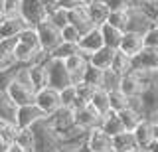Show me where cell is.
<instances>
[{
  "label": "cell",
  "mask_w": 158,
  "mask_h": 152,
  "mask_svg": "<svg viewBox=\"0 0 158 152\" xmlns=\"http://www.w3.org/2000/svg\"><path fill=\"white\" fill-rule=\"evenodd\" d=\"M48 61V60H46ZM46 61H38V63H32L28 65V75H30V81H32V87L34 91H42L48 87V69H46Z\"/></svg>",
  "instance_id": "e0dca14e"
},
{
  "label": "cell",
  "mask_w": 158,
  "mask_h": 152,
  "mask_svg": "<svg viewBox=\"0 0 158 152\" xmlns=\"http://www.w3.org/2000/svg\"><path fill=\"white\" fill-rule=\"evenodd\" d=\"M118 85H121V75H118V73H115L113 69H105L101 89H105L107 93H111V91H117Z\"/></svg>",
  "instance_id": "836d02e7"
},
{
  "label": "cell",
  "mask_w": 158,
  "mask_h": 152,
  "mask_svg": "<svg viewBox=\"0 0 158 152\" xmlns=\"http://www.w3.org/2000/svg\"><path fill=\"white\" fill-rule=\"evenodd\" d=\"M16 71H18V65L12 67V69H6V71H0V91L6 93L8 85L16 79Z\"/></svg>",
  "instance_id": "ab89813d"
},
{
  "label": "cell",
  "mask_w": 158,
  "mask_h": 152,
  "mask_svg": "<svg viewBox=\"0 0 158 152\" xmlns=\"http://www.w3.org/2000/svg\"><path fill=\"white\" fill-rule=\"evenodd\" d=\"M14 46H16V40H0V60H6L12 55Z\"/></svg>",
  "instance_id": "7bdbcfd3"
},
{
  "label": "cell",
  "mask_w": 158,
  "mask_h": 152,
  "mask_svg": "<svg viewBox=\"0 0 158 152\" xmlns=\"http://www.w3.org/2000/svg\"><path fill=\"white\" fill-rule=\"evenodd\" d=\"M77 46H73V43H65L61 42L59 46L49 53V57H53V60H67V57H71L73 53H77Z\"/></svg>",
  "instance_id": "e575fe53"
},
{
  "label": "cell",
  "mask_w": 158,
  "mask_h": 152,
  "mask_svg": "<svg viewBox=\"0 0 158 152\" xmlns=\"http://www.w3.org/2000/svg\"><path fill=\"white\" fill-rule=\"evenodd\" d=\"M156 24H158V18H156Z\"/></svg>",
  "instance_id": "11a10c76"
},
{
  "label": "cell",
  "mask_w": 158,
  "mask_h": 152,
  "mask_svg": "<svg viewBox=\"0 0 158 152\" xmlns=\"http://www.w3.org/2000/svg\"><path fill=\"white\" fill-rule=\"evenodd\" d=\"M0 22H2V16H0Z\"/></svg>",
  "instance_id": "db71d44e"
},
{
  "label": "cell",
  "mask_w": 158,
  "mask_h": 152,
  "mask_svg": "<svg viewBox=\"0 0 158 152\" xmlns=\"http://www.w3.org/2000/svg\"><path fill=\"white\" fill-rule=\"evenodd\" d=\"M113 148H115V152H135L138 150V144L132 132H123L118 136H113Z\"/></svg>",
  "instance_id": "cb8c5ba5"
},
{
  "label": "cell",
  "mask_w": 158,
  "mask_h": 152,
  "mask_svg": "<svg viewBox=\"0 0 158 152\" xmlns=\"http://www.w3.org/2000/svg\"><path fill=\"white\" fill-rule=\"evenodd\" d=\"M10 152H26V150H22L18 144H14V142H12V144H10Z\"/></svg>",
  "instance_id": "681fc988"
},
{
  "label": "cell",
  "mask_w": 158,
  "mask_h": 152,
  "mask_svg": "<svg viewBox=\"0 0 158 152\" xmlns=\"http://www.w3.org/2000/svg\"><path fill=\"white\" fill-rule=\"evenodd\" d=\"M0 152H10V142L0 140Z\"/></svg>",
  "instance_id": "bcb514c9"
},
{
  "label": "cell",
  "mask_w": 158,
  "mask_h": 152,
  "mask_svg": "<svg viewBox=\"0 0 158 152\" xmlns=\"http://www.w3.org/2000/svg\"><path fill=\"white\" fill-rule=\"evenodd\" d=\"M142 50H144V40H142V34H136V32H125V34H123V40H121V46H118V51H123L128 57H136Z\"/></svg>",
  "instance_id": "5bb4252c"
},
{
  "label": "cell",
  "mask_w": 158,
  "mask_h": 152,
  "mask_svg": "<svg viewBox=\"0 0 158 152\" xmlns=\"http://www.w3.org/2000/svg\"><path fill=\"white\" fill-rule=\"evenodd\" d=\"M101 47H105V43H103V36H101V30H99V28H93V30L85 32L81 36V40H79V43H77L79 53H83L87 60L95 51L101 50Z\"/></svg>",
  "instance_id": "30bf717a"
},
{
  "label": "cell",
  "mask_w": 158,
  "mask_h": 152,
  "mask_svg": "<svg viewBox=\"0 0 158 152\" xmlns=\"http://www.w3.org/2000/svg\"><path fill=\"white\" fill-rule=\"evenodd\" d=\"M48 20L53 24V26H57L59 30L61 28H65L67 24H69V20H67V10L65 8H61V6H57L56 10H52L48 14Z\"/></svg>",
  "instance_id": "8d00e7d4"
},
{
  "label": "cell",
  "mask_w": 158,
  "mask_h": 152,
  "mask_svg": "<svg viewBox=\"0 0 158 152\" xmlns=\"http://www.w3.org/2000/svg\"><path fill=\"white\" fill-rule=\"evenodd\" d=\"M152 122V132H154V140H158V119L150 121Z\"/></svg>",
  "instance_id": "f6af8a7d"
},
{
  "label": "cell",
  "mask_w": 158,
  "mask_h": 152,
  "mask_svg": "<svg viewBox=\"0 0 158 152\" xmlns=\"http://www.w3.org/2000/svg\"><path fill=\"white\" fill-rule=\"evenodd\" d=\"M85 148H87V152H115V148H113V136L103 132L99 126L91 129L87 134Z\"/></svg>",
  "instance_id": "ba28073f"
},
{
  "label": "cell",
  "mask_w": 158,
  "mask_h": 152,
  "mask_svg": "<svg viewBox=\"0 0 158 152\" xmlns=\"http://www.w3.org/2000/svg\"><path fill=\"white\" fill-rule=\"evenodd\" d=\"M89 105L95 109L99 115H107L109 111H111V105H109V93L105 89H95V93H93L91 101H89Z\"/></svg>",
  "instance_id": "484cf974"
},
{
  "label": "cell",
  "mask_w": 158,
  "mask_h": 152,
  "mask_svg": "<svg viewBox=\"0 0 158 152\" xmlns=\"http://www.w3.org/2000/svg\"><path fill=\"white\" fill-rule=\"evenodd\" d=\"M34 105H36L46 117H49L52 113H56L59 107H61L59 91L57 89H52V87H46V89L38 91L36 93V99H34Z\"/></svg>",
  "instance_id": "52a82bcc"
},
{
  "label": "cell",
  "mask_w": 158,
  "mask_h": 152,
  "mask_svg": "<svg viewBox=\"0 0 158 152\" xmlns=\"http://www.w3.org/2000/svg\"><path fill=\"white\" fill-rule=\"evenodd\" d=\"M16 130H18V126L14 125L12 121H6V119L0 117V140L10 142V144H12L14 136H16Z\"/></svg>",
  "instance_id": "d6a6232c"
},
{
  "label": "cell",
  "mask_w": 158,
  "mask_h": 152,
  "mask_svg": "<svg viewBox=\"0 0 158 152\" xmlns=\"http://www.w3.org/2000/svg\"><path fill=\"white\" fill-rule=\"evenodd\" d=\"M73 87H75L77 99L81 101L83 105H87V103L91 101L93 93H95V87H91V85H89V83H85V81H77V83H73Z\"/></svg>",
  "instance_id": "d590c367"
},
{
  "label": "cell",
  "mask_w": 158,
  "mask_h": 152,
  "mask_svg": "<svg viewBox=\"0 0 158 152\" xmlns=\"http://www.w3.org/2000/svg\"><path fill=\"white\" fill-rule=\"evenodd\" d=\"M14 144H18L26 152H36V136L32 129H18L14 136Z\"/></svg>",
  "instance_id": "603a6c76"
},
{
  "label": "cell",
  "mask_w": 158,
  "mask_h": 152,
  "mask_svg": "<svg viewBox=\"0 0 158 152\" xmlns=\"http://www.w3.org/2000/svg\"><path fill=\"white\" fill-rule=\"evenodd\" d=\"M61 40L65 43H73V46H77L79 40H81V32H79L75 26L67 24L65 28H61Z\"/></svg>",
  "instance_id": "74e56055"
},
{
  "label": "cell",
  "mask_w": 158,
  "mask_h": 152,
  "mask_svg": "<svg viewBox=\"0 0 158 152\" xmlns=\"http://www.w3.org/2000/svg\"><path fill=\"white\" fill-rule=\"evenodd\" d=\"M87 12H89L91 22L95 24L97 28H101L103 24H107L109 16H111V8L107 6L105 0H93V2L87 6Z\"/></svg>",
  "instance_id": "ac0fdd59"
},
{
  "label": "cell",
  "mask_w": 158,
  "mask_h": 152,
  "mask_svg": "<svg viewBox=\"0 0 158 152\" xmlns=\"http://www.w3.org/2000/svg\"><path fill=\"white\" fill-rule=\"evenodd\" d=\"M111 69L115 71V73H118L121 77H123V75H127V73H131V71H132V57H128V55H125L123 51H118V50H117Z\"/></svg>",
  "instance_id": "4316f807"
},
{
  "label": "cell",
  "mask_w": 158,
  "mask_h": 152,
  "mask_svg": "<svg viewBox=\"0 0 158 152\" xmlns=\"http://www.w3.org/2000/svg\"><path fill=\"white\" fill-rule=\"evenodd\" d=\"M16 40H18L20 43H24V46H28V47H32V50H36V51H42L38 30H36V28H32V26H28L26 30H24V32L16 38Z\"/></svg>",
  "instance_id": "f1b7e54d"
},
{
  "label": "cell",
  "mask_w": 158,
  "mask_h": 152,
  "mask_svg": "<svg viewBox=\"0 0 158 152\" xmlns=\"http://www.w3.org/2000/svg\"><path fill=\"white\" fill-rule=\"evenodd\" d=\"M4 18H14L20 16V0H4V10H2Z\"/></svg>",
  "instance_id": "60d3db41"
},
{
  "label": "cell",
  "mask_w": 158,
  "mask_h": 152,
  "mask_svg": "<svg viewBox=\"0 0 158 152\" xmlns=\"http://www.w3.org/2000/svg\"><path fill=\"white\" fill-rule=\"evenodd\" d=\"M40 2H42V6H44V8H46V12H48V14L57 8V0H40Z\"/></svg>",
  "instance_id": "ee69618b"
},
{
  "label": "cell",
  "mask_w": 158,
  "mask_h": 152,
  "mask_svg": "<svg viewBox=\"0 0 158 152\" xmlns=\"http://www.w3.org/2000/svg\"><path fill=\"white\" fill-rule=\"evenodd\" d=\"M20 16L28 22V26L36 28L38 24L48 20V12L40 0H20Z\"/></svg>",
  "instance_id": "5b68a950"
},
{
  "label": "cell",
  "mask_w": 158,
  "mask_h": 152,
  "mask_svg": "<svg viewBox=\"0 0 158 152\" xmlns=\"http://www.w3.org/2000/svg\"><path fill=\"white\" fill-rule=\"evenodd\" d=\"M99 30H101V36H103V43H105L107 47H111V50H118L125 32L115 28V26H111V24H103Z\"/></svg>",
  "instance_id": "7402d4cb"
},
{
  "label": "cell",
  "mask_w": 158,
  "mask_h": 152,
  "mask_svg": "<svg viewBox=\"0 0 158 152\" xmlns=\"http://www.w3.org/2000/svg\"><path fill=\"white\" fill-rule=\"evenodd\" d=\"M107 6L111 8V12L117 10H131L132 8V0H105Z\"/></svg>",
  "instance_id": "b9f144b4"
},
{
  "label": "cell",
  "mask_w": 158,
  "mask_h": 152,
  "mask_svg": "<svg viewBox=\"0 0 158 152\" xmlns=\"http://www.w3.org/2000/svg\"><path fill=\"white\" fill-rule=\"evenodd\" d=\"M154 2H156V6H158V0H154Z\"/></svg>",
  "instance_id": "f5cc1de1"
},
{
  "label": "cell",
  "mask_w": 158,
  "mask_h": 152,
  "mask_svg": "<svg viewBox=\"0 0 158 152\" xmlns=\"http://www.w3.org/2000/svg\"><path fill=\"white\" fill-rule=\"evenodd\" d=\"M46 122H48L49 129L59 136V134H63V132H67L69 129L75 126V111L67 109V107H59L56 113H52L48 117Z\"/></svg>",
  "instance_id": "3957f363"
},
{
  "label": "cell",
  "mask_w": 158,
  "mask_h": 152,
  "mask_svg": "<svg viewBox=\"0 0 158 152\" xmlns=\"http://www.w3.org/2000/svg\"><path fill=\"white\" fill-rule=\"evenodd\" d=\"M65 61V67H67V73H69V77H71V81L73 83H77V81H81L83 79V71H85V67L89 65V60L83 53H73L71 57H67V60H63Z\"/></svg>",
  "instance_id": "2e32d148"
},
{
  "label": "cell",
  "mask_w": 158,
  "mask_h": 152,
  "mask_svg": "<svg viewBox=\"0 0 158 152\" xmlns=\"http://www.w3.org/2000/svg\"><path fill=\"white\" fill-rule=\"evenodd\" d=\"M142 40H144V47H158V24L152 22V26L142 34Z\"/></svg>",
  "instance_id": "f35d334b"
},
{
  "label": "cell",
  "mask_w": 158,
  "mask_h": 152,
  "mask_svg": "<svg viewBox=\"0 0 158 152\" xmlns=\"http://www.w3.org/2000/svg\"><path fill=\"white\" fill-rule=\"evenodd\" d=\"M109 105H111L113 113H121V111H125L128 107V97L125 95V93H121L118 89L111 91L109 93Z\"/></svg>",
  "instance_id": "4dcf8cb0"
},
{
  "label": "cell",
  "mask_w": 158,
  "mask_h": 152,
  "mask_svg": "<svg viewBox=\"0 0 158 152\" xmlns=\"http://www.w3.org/2000/svg\"><path fill=\"white\" fill-rule=\"evenodd\" d=\"M67 20L71 26H75L79 32H81V36L89 30H93V28H97L95 24L91 22V18H89V12H87V6H73L67 10Z\"/></svg>",
  "instance_id": "4fadbf2b"
},
{
  "label": "cell",
  "mask_w": 158,
  "mask_h": 152,
  "mask_svg": "<svg viewBox=\"0 0 158 152\" xmlns=\"http://www.w3.org/2000/svg\"><path fill=\"white\" fill-rule=\"evenodd\" d=\"M46 69H48V87L61 91V89H65V87L73 85V81H71V77H69V73H67V67H65V61L63 60L48 57Z\"/></svg>",
  "instance_id": "6da1fadb"
},
{
  "label": "cell",
  "mask_w": 158,
  "mask_h": 152,
  "mask_svg": "<svg viewBox=\"0 0 158 152\" xmlns=\"http://www.w3.org/2000/svg\"><path fill=\"white\" fill-rule=\"evenodd\" d=\"M132 136H135L138 148H140V150H148V146L154 142V132H152L150 119H146V117H144V119L140 121V125L132 130Z\"/></svg>",
  "instance_id": "9a60e30c"
},
{
  "label": "cell",
  "mask_w": 158,
  "mask_h": 152,
  "mask_svg": "<svg viewBox=\"0 0 158 152\" xmlns=\"http://www.w3.org/2000/svg\"><path fill=\"white\" fill-rule=\"evenodd\" d=\"M75 125L83 130H91V129H97L101 125V115L93 109L91 105H83L75 109Z\"/></svg>",
  "instance_id": "7c38bea8"
},
{
  "label": "cell",
  "mask_w": 158,
  "mask_h": 152,
  "mask_svg": "<svg viewBox=\"0 0 158 152\" xmlns=\"http://www.w3.org/2000/svg\"><path fill=\"white\" fill-rule=\"evenodd\" d=\"M150 26H152V20H148V18H146L140 10L131 8V16H128V28H127V32L144 34Z\"/></svg>",
  "instance_id": "44dd1931"
},
{
  "label": "cell",
  "mask_w": 158,
  "mask_h": 152,
  "mask_svg": "<svg viewBox=\"0 0 158 152\" xmlns=\"http://www.w3.org/2000/svg\"><path fill=\"white\" fill-rule=\"evenodd\" d=\"M117 115H118V119H121V122H123V126H125L127 132H132L138 125H140V121L144 119L142 113H136L135 109H128V107H127L125 111L117 113Z\"/></svg>",
  "instance_id": "d4e9b609"
},
{
  "label": "cell",
  "mask_w": 158,
  "mask_h": 152,
  "mask_svg": "<svg viewBox=\"0 0 158 152\" xmlns=\"http://www.w3.org/2000/svg\"><path fill=\"white\" fill-rule=\"evenodd\" d=\"M132 69L144 73L158 71V47H144L136 57H132Z\"/></svg>",
  "instance_id": "9c48e42d"
},
{
  "label": "cell",
  "mask_w": 158,
  "mask_h": 152,
  "mask_svg": "<svg viewBox=\"0 0 158 152\" xmlns=\"http://www.w3.org/2000/svg\"><path fill=\"white\" fill-rule=\"evenodd\" d=\"M28 28V22L22 16H14V18H4L0 22V40H16V38Z\"/></svg>",
  "instance_id": "8fae6325"
},
{
  "label": "cell",
  "mask_w": 158,
  "mask_h": 152,
  "mask_svg": "<svg viewBox=\"0 0 158 152\" xmlns=\"http://www.w3.org/2000/svg\"><path fill=\"white\" fill-rule=\"evenodd\" d=\"M2 10H4V0H0V16H2Z\"/></svg>",
  "instance_id": "f907efd6"
},
{
  "label": "cell",
  "mask_w": 158,
  "mask_h": 152,
  "mask_svg": "<svg viewBox=\"0 0 158 152\" xmlns=\"http://www.w3.org/2000/svg\"><path fill=\"white\" fill-rule=\"evenodd\" d=\"M115 53L117 50H111V47H101L99 51H95L91 57H89V63L91 65H95L99 67V69H111V65H113V60H115Z\"/></svg>",
  "instance_id": "ffe728a7"
},
{
  "label": "cell",
  "mask_w": 158,
  "mask_h": 152,
  "mask_svg": "<svg viewBox=\"0 0 158 152\" xmlns=\"http://www.w3.org/2000/svg\"><path fill=\"white\" fill-rule=\"evenodd\" d=\"M46 119L48 117L44 115L36 105H24V107H18L16 109L14 125H16L18 129H32L34 125H38V122H42Z\"/></svg>",
  "instance_id": "8992f818"
},
{
  "label": "cell",
  "mask_w": 158,
  "mask_h": 152,
  "mask_svg": "<svg viewBox=\"0 0 158 152\" xmlns=\"http://www.w3.org/2000/svg\"><path fill=\"white\" fill-rule=\"evenodd\" d=\"M91 2H93V0H75V4H77V6H89Z\"/></svg>",
  "instance_id": "c3c4849f"
},
{
  "label": "cell",
  "mask_w": 158,
  "mask_h": 152,
  "mask_svg": "<svg viewBox=\"0 0 158 152\" xmlns=\"http://www.w3.org/2000/svg\"><path fill=\"white\" fill-rule=\"evenodd\" d=\"M6 95H8V99L12 101L16 107L34 105V99H36V91H34V87L28 85V83H20L16 79L8 85Z\"/></svg>",
  "instance_id": "277c9868"
},
{
  "label": "cell",
  "mask_w": 158,
  "mask_h": 152,
  "mask_svg": "<svg viewBox=\"0 0 158 152\" xmlns=\"http://www.w3.org/2000/svg\"><path fill=\"white\" fill-rule=\"evenodd\" d=\"M103 75H105V71L89 63V65L85 67V71H83V79H81V81L89 83V85L95 87V89H101V85H103Z\"/></svg>",
  "instance_id": "83f0119b"
},
{
  "label": "cell",
  "mask_w": 158,
  "mask_h": 152,
  "mask_svg": "<svg viewBox=\"0 0 158 152\" xmlns=\"http://www.w3.org/2000/svg\"><path fill=\"white\" fill-rule=\"evenodd\" d=\"M135 152H146V150H140V148H138V150H135Z\"/></svg>",
  "instance_id": "816d5d0a"
},
{
  "label": "cell",
  "mask_w": 158,
  "mask_h": 152,
  "mask_svg": "<svg viewBox=\"0 0 158 152\" xmlns=\"http://www.w3.org/2000/svg\"><path fill=\"white\" fill-rule=\"evenodd\" d=\"M36 30H38V36H40V46H42V51H46L48 55L63 42L61 40V30H59L57 26H53L49 20H44L42 24H38Z\"/></svg>",
  "instance_id": "7a4b0ae2"
},
{
  "label": "cell",
  "mask_w": 158,
  "mask_h": 152,
  "mask_svg": "<svg viewBox=\"0 0 158 152\" xmlns=\"http://www.w3.org/2000/svg\"><path fill=\"white\" fill-rule=\"evenodd\" d=\"M128 16H131V10H117V12H111V16H109L107 24H111V26L118 28V30L127 32V28H128Z\"/></svg>",
  "instance_id": "1f68e13d"
},
{
  "label": "cell",
  "mask_w": 158,
  "mask_h": 152,
  "mask_svg": "<svg viewBox=\"0 0 158 152\" xmlns=\"http://www.w3.org/2000/svg\"><path fill=\"white\" fill-rule=\"evenodd\" d=\"M99 129H101L103 132H107L109 136H118V134H123V132H127L125 126H123V122H121V119H118V115L113 113V111H109L107 115L101 117Z\"/></svg>",
  "instance_id": "d6986e66"
},
{
  "label": "cell",
  "mask_w": 158,
  "mask_h": 152,
  "mask_svg": "<svg viewBox=\"0 0 158 152\" xmlns=\"http://www.w3.org/2000/svg\"><path fill=\"white\" fill-rule=\"evenodd\" d=\"M146 152H158V140H154L150 146H148V150Z\"/></svg>",
  "instance_id": "7dc6e473"
},
{
  "label": "cell",
  "mask_w": 158,
  "mask_h": 152,
  "mask_svg": "<svg viewBox=\"0 0 158 152\" xmlns=\"http://www.w3.org/2000/svg\"><path fill=\"white\" fill-rule=\"evenodd\" d=\"M59 99H61V107H67V109H79V107H83V103L77 99V93H75V87L69 85L65 89L59 91Z\"/></svg>",
  "instance_id": "f546056e"
}]
</instances>
